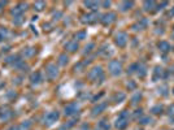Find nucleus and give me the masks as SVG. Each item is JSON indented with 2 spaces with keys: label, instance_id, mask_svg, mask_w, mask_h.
Wrapping results in <instances>:
<instances>
[{
  "label": "nucleus",
  "instance_id": "nucleus-1",
  "mask_svg": "<svg viewBox=\"0 0 174 130\" xmlns=\"http://www.w3.org/2000/svg\"><path fill=\"white\" fill-rule=\"evenodd\" d=\"M88 78L92 82H98V83H101L104 81V72H103L101 66H95L88 72Z\"/></svg>",
  "mask_w": 174,
  "mask_h": 130
},
{
  "label": "nucleus",
  "instance_id": "nucleus-2",
  "mask_svg": "<svg viewBox=\"0 0 174 130\" xmlns=\"http://www.w3.org/2000/svg\"><path fill=\"white\" fill-rule=\"evenodd\" d=\"M128 125H129V112L122 111L120 115H118L114 126H116L118 130H125L126 128H128Z\"/></svg>",
  "mask_w": 174,
  "mask_h": 130
},
{
  "label": "nucleus",
  "instance_id": "nucleus-3",
  "mask_svg": "<svg viewBox=\"0 0 174 130\" xmlns=\"http://www.w3.org/2000/svg\"><path fill=\"white\" fill-rule=\"evenodd\" d=\"M58 119H60V113H58L57 111L48 112L44 117H43V124L47 125V126H51V125H53Z\"/></svg>",
  "mask_w": 174,
  "mask_h": 130
},
{
  "label": "nucleus",
  "instance_id": "nucleus-4",
  "mask_svg": "<svg viewBox=\"0 0 174 130\" xmlns=\"http://www.w3.org/2000/svg\"><path fill=\"white\" fill-rule=\"evenodd\" d=\"M108 69H109L110 74H113V76H120L122 73V62L118 61V60H112L108 65Z\"/></svg>",
  "mask_w": 174,
  "mask_h": 130
},
{
  "label": "nucleus",
  "instance_id": "nucleus-5",
  "mask_svg": "<svg viewBox=\"0 0 174 130\" xmlns=\"http://www.w3.org/2000/svg\"><path fill=\"white\" fill-rule=\"evenodd\" d=\"M101 16L96 11H94V12H91V13L88 14H83L82 16V20L81 21L83 22V23H94V22H96L98 20H100Z\"/></svg>",
  "mask_w": 174,
  "mask_h": 130
},
{
  "label": "nucleus",
  "instance_id": "nucleus-6",
  "mask_svg": "<svg viewBox=\"0 0 174 130\" xmlns=\"http://www.w3.org/2000/svg\"><path fill=\"white\" fill-rule=\"evenodd\" d=\"M80 105L77 103H70L68 105H65L64 108V115L65 116H74V115H78L80 113Z\"/></svg>",
  "mask_w": 174,
  "mask_h": 130
},
{
  "label": "nucleus",
  "instance_id": "nucleus-7",
  "mask_svg": "<svg viewBox=\"0 0 174 130\" xmlns=\"http://www.w3.org/2000/svg\"><path fill=\"white\" fill-rule=\"evenodd\" d=\"M46 74H47V78H48L50 81L55 80L57 76H58V69L57 66L55 64H48L46 66Z\"/></svg>",
  "mask_w": 174,
  "mask_h": 130
},
{
  "label": "nucleus",
  "instance_id": "nucleus-8",
  "mask_svg": "<svg viewBox=\"0 0 174 130\" xmlns=\"http://www.w3.org/2000/svg\"><path fill=\"white\" fill-rule=\"evenodd\" d=\"M13 111L8 107V105H4V107H0V120L2 121H8L13 117Z\"/></svg>",
  "mask_w": 174,
  "mask_h": 130
},
{
  "label": "nucleus",
  "instance_id": "nucleus-9",
  "mask_svg": "<svg viewBox=\"0 0 174 130\" xmlns=\"http://www.w3.org/2000/svg\"><path fill=\"white\" fill-rule=\"evenodd\" d=\"M114 43L118 46V47H125L126 43H128V34L124 33V31H120L114 35Z\"/></svg>",
  "mask_w": 174,
  "mask_h": 130
},
{
  "label": "nucleus",
  "instance_id": "nucleus-10",
  "mask_svg": "<svg viewBox=\"0 0 174 130\" xmlns=\"http://www.w3.org/2000/svg\"><path fill=\"white\" fill-rule=\"evenodd\" d=\"M114 21H116V13H114V12H108V13L103 14L100 17V22L104 26H108Z\"/></svg>",
  "mask_w": 174,
  "mask_h": 130
},
{
  "label": "nucleus",
  "instance_id": "nucleus-11",
  "mask_svg": "<svg viewBox=\"0 0 174 130\" xmlns=\"http://www.w3.org/2000/svg\"><path fill=\"white\" fill-rule=\"evenodd\" d=\"M27 9V4L26 3H21V4H17L13 9H12V14L14 17H18V16H22V13Z\"/></svg>",
  "mask_w": 174,
  "mask_h": 130
},
{
  "label": "nucleus",
  "instance_id": "nucleus-12",
  "mask_svg": "<svg viewBox=\"0 0 174 130\" xmlns=\"http://www.w3.org/2000/svg\"><path fill=\"white\" fill-rule=\"evenodd\" d=\"M166 76H168V74L166 73L164 74V70H163V68H161V66H156L155 70H153L152 80H153V82H156V81H159L160 78H164V77H166Z\"/></svg>",
  "mask_w": 174,
  "mask_h": 130
},
{
  "label": "nucleus",
  "instance_id": "nucleus-13",
  "mask_svg": "<svg viewBox=\"0 0 174 130\" xmlns=\"http://www.w3.org/2000/svg\"><path fill=\"white\" fill-rule=\"evenodd\" d=\"M106 105H108L106 101H103V103L95 105V107L92 108V116H98V115H100L101 112H104V109L106 108Z\"/></svg>",
  "mask_w": 174,
  "mask_h": 130
},
{
  "label": "nucleus",
  "instance_id": "nucleus-14",
  "mask_svg": "<svg viewBox=\"0 0 174 130\" xmlns=\"http://www.w3.org/2000/svg\"><path fill=\"white\" fill-rule=\"evenodd\" d=\"M147 25H148V21L146 18H142V20H139L136 23H134L133 25V30L134 31H138V30H143V29H146L147 27Z\"/></svg>",
  "mask_w": 174,
  "mask_h": 130
},
{
  "label": "nucleus",
  "instance_id": "nucleus-15",
  "mask_svg": "<svg viewBox=\"0 0 174 130\" xmlns=\"http://www.w3.org/2000/svg\"><path fill=\"white\" fill-rule=\"evenodd\" d=\"M157 48L160 50V52H163V53H168L169 51L172 50V47H170V44H169L168 42L161 41V42L157 43Z\"/></svg>",
  "mask_w": 174,
  "mask_h": 130
},
{
  "label": "nucleus",
  "instance_id": "nucleus-16",
  "mask_svg": "<svg viewBox=\"0 0 174 130\" xmlns=\"http://www.w3.org/2000/svg\"><path fill=\"white\" fill-rule=\"evenodd\" d=\"M30 82L31 85H39L42 82V73L40 72H35L30 76Z\"/></svg>",
  "mask_w": 174,
  "mask_h": 130
},
{
  "label": "nucleus",
  "instance_id": "nucleus-17",
  "mask_svg": "<svg viewBox=\"0 0 174 130\" xmlns=\"http://www.w3.org/2000/svg\"><path fill=\"white\" fill-rule=\"evenodd\" d=\"M78 42L77 41H70V42H68L65 44V48L69 51V52H76V51L78 50Z\"/></svg>",
  "mask_w": 174,
  "mask_h": 130
},
{
  "label": "nucleus",
  "instance_id": "nucleus-18",
  "mask_svg": "<svg viewBox=\"0 0 174 130\" xmlns=\"http://www.w3.org/2000/svg\"><path fill=\"white\" fill-rule=\"evenodd\" d=\"M99 55H101V56L108 57V55H112V51H110V47H109L108 44H104V46H103L100 50H99Z\"/></svg>",
  "mask_w": 174,
  "mask_h": 130
},
{
  "label": "nucleus",
  "instance_id": "nucleus-19",
  "mask_svg": "<svg viewBox=\"0 0 174 130\" xmlns=\"http://www.w3.org/2000/svg\"><path fill=\"white\" fill-rule=\"evenodd\" d=\"M134 7V2H122L120 4V9L122 12H126V11H129V9H131V8Z\"/></svg>",
  "mask_w": 174,
  "mask_h": 130
},
{
  "label": "nucleus",
  "instance_id": "nucleus-20",
  "mask_svg": "<svg viewBox=\"0 0 174 130\" xmlns=\"http://www.w3.org/2000/svg\"><path fill=\"white\" fill-rule=\"evenodd\" d=\"M138 76H139L140 78L146 77V74H147V66H146L144 64H142V62H139V66H138Z\"/></svg>",
  "mask_w": 174,
  "mask_h": 130
},
{
  "label": "nucleus",
  "instance_id": "nucleus-21",
  "mask_svg": "<svg viewBox=\"0 0 174 130\" xmlns=\"http://www.w3.org/2000/svg\"><path fill=\"white\" fill-rule=\"evenodd\" d=\"M22 53H23V56H25V57H31V56H34V55L37 53V50H35L34 47H29V48L23 50Z\"/></svg>",
  "mask_w": 174,
  "mask_h": 130
},
{
  "label": "nucleus",
  "instance_id": "nucleus-22",
  "mask_svg": "<svg viewBox=\"0 0 174 130\" xmlns=\"http://www.w3.org/2000/svg\"><path fill=\"white\" fill-rule=\"evenodd\" d=\"M143 7H144V11L146 12H152L153 8H156V3L155 2H144L143 3Z\"/></svg>",
  "mask_w": 174,
  "mask_h": 130
},
{
  "label": "nucleus",
  "instance_id": "nucleus-23",
  "mask_svg": "<svg viewBox=\"0 0 174 130\" xmlns=\"http://www.w3.org/2000/svg\"><path fill=\"white\" fill-rule=\"evenodd\" d=\"M78 121V119H73L72 121H69V122H66V124H64L62 126L58 129V130H69V129H72L74 125H76V122Z\"/></svg>",
  "mask_w": 174,
  "mask_h": 130
},
{
  "label": "nucleus",
  "instance_id": "nucleus-24",
  "mask_svg": "<svg viewBox=\"0 0 174 130\" xmlns=\"http://www.w3.org/2000/svg\"><path fill=\"white\" fill-rule=\"evenodd\" d=\"M126 99V95L124 92H117L116 95L113 96V100H114V103H122Z\"/></svg>",
  "mask_w": 174,
  "mask_h": 130
},
{
  "label": "nucleus",
  "instance_id": "nucleus-25",
  "mask_svg": "<svg viewBox=\"0 0 174 130\" xmlns=\"http://www.w3.org/2000/svg\"><path fill=\"white\" fill-rule=\"evenodd\" d=\"M99 128H100L101 130H109L110 129V125L108 122V120H106V119L100 120V122H99Z\"/></svg>",
  "mask_w": 174,
  "mask_h": 130
},
{
  "label": "nucleus",
  "instance_id": "nucleus-26",
  "mask_svg": "<svg viewBox=\"0 0 174 130\" xmlns=\"http://www.w3.org/2000/svg\"><path fill=\"white\" fill-rule=\"evenodd\" d=\"M164 111V107L163 105H155V107L151 108V112L153 113V115H161Z\"/></svg>",
  "mask_w": 174,
  "mask_h": 130
},
{
  "label": "nucleus",
  "instance_id": "nucleus-27",
  "mask_svg": "<svg viewBox=\"0 0 174 130\" xmlns=\"http://www.w3.org/2000/svg\"><path fill=\"white\" fill-rule=\"evenodd\" d=\"M68 61H69V57L66 56L65 53H62V55L58 56V64H60V65H66V64H68Z\"/></svg>",
  "mask_w": 174,
  "mask_h": 130
},
{
  "label": "nucleus",
  "instance_id": "nucleus-28",
  "mask_svg": "<svg viewBox=\"0 0 174 130\" xmlns=\"http://www.w3.org/2000/svg\"><path fill=\"white\" fill-rule=\"evenodd\" d=\"M43 8H46V3L44 2H37V3H34V9L35 11L40 12V11H43Z\"/></svg>",
  "mask_w": 174,
  "mask_h": 130
},
{
  "label": "nucleus",
  "instance_id": "nucleus-29",
  "mask_svg": "<svg viewBox=\"0 0 174 130\" xmlns=\"http://www.w3.org/2000/svg\"><path fill=\"white\" fill-rule=\"evenodd\" d=\"M138 66H139V62H135V64H131L128 69V74H134L135 72H138Z\"/></svg>",
  "mask_w": 174,
  "mask_h": 130
},
{
  "label": "nucleus",
  "instance_id": "nucleus-30",
  "mask_svg": "<svg viewBox=\"0 0 174 130\" xmlns=\"http://www.w3.org/2000/svg\"><path fill=\"white\" fill-rule=\"evenodd\" d=\"M85 5H86L87 8H90V9L95 11V9H96V8L99 7V3H98V2H85Z\"/></svg>",
  "mask_w": 174,
  "mask_h": 130
},
{
  "label": "nucleus",
  "instance_id": "nucleus-31",
  "mask_svg": "<svg viewBox=\"0 0 174 130\" xmlns=\"http://www.w3.org/2000/svg\"><path fill=\"white\" fill-rule=\"evenodd\" d=\"M30 126H31V122H30V121H25V122H22V124L18 126V130H29Z\"/></svg>",
  "mask_w": 174,
  "mask_h": 130
},
{
  "label": "nucleus",
  "instance_id": "nucleus-32",
  "mask_svg": "<svg viewBox=\"0 0 174 130\" xmlns=\"http://www.w3.org/2000/svg\"><path fill=\"white\" fill-rule=\"evenodd\" d=\"M139 124H142V125L152 124V119H151V117H142V119L139 120Z\"/></svg>",
  "mask_w": 174,
  "mask_h": 130
},
{
  "label": "nucleus",
  "instance_id": "nucleus-33",
  "mask_svg": "<svg viewBox=\"0 0 174 130\" xmlns=\"http://www.w3.org/2000/svg\"><path fill=\"white\" fill-rule=\"evenodd\" d=\"M86 35H87V33H86L85 30H82V31H80V33L76 34V39H78V41H82V39L86 38Z\"/></svg>",
  "mask_w": 174,
  "mask_h": 130
},
{
  "label": "nucleus",
  "instance_id": "nucleus-34",
  "mask_svg": "<svg viewBox=\"0 0 174 130\" xmlns=\"http://www.w3.org/2000/svg\"><path fill=\"white\" fill-rule=\"evenodd\" d=\"M142 99V94H135V95L133 96V99H131V104H138V101H139Z\"/></svg>",
  "mask_w": 174,
  "mask_h": 130
},
{
  "label": "nucleus",
  "instance_id": "nucleus-35",
  "mask_svg": "<svg viewBox=\"0 0 174 130\" xmlns=\"http://www.w3.org/2000/svg\"><path fill=\"white\" fill-rule=\"evenodd\" d=\"M22 22H23L22 16H18V17H14L13 18V23H14V25H21Z\"/></svg>",
  "mask_w": 174,
  "mask_h": 130
},
{
  "label": "nucleus",
  "instance_id": "nucleus-36",
  "mask_svg": "<svg viewBox=\"0 0 174 130\" xmlns=\"http://www.w3.org/2000/svg\"><path fill=\"white\" fill-rule=\"evenodd\" d=\"M94 47H95V44H94V43H90L88 46H86V47H85V53H88V52H91Z\"/></svg>",
  "mask_w": 174,
  "mask_h": 130
},
{
  "label": "nucleus",
  "instance_id": "nucleus-37",
  "mask_svg": "<svg viewBox=\"0 0 174 130\" xmlns=\"http://www.w3.org/2000/svg\"><path fill=\"white\" fill-rule=\"evenodd\" d=\"M168 4H169L168 2H163V3H161V4H159V5H157V7H156V9H157V11L163 9V8H164V7H166V5H168Z\"/></svg>",
  "mask_w": 174,
  "mask_h": 130
},
{
  "label": "nucleus",
  "instance_id": "nucleus-38",
  "mask_svg": "<svg viewBox=\"0 0 174 130\" xmlns=\"http://www.w3.org/2000/svg\"><path fill=\"white\" fill-rule=\"evenodd\" d=\"M168 113H169V116H174V104H172L168 108Z\"/></svg>",
  "mask_w": 174,
  "mask_h": 130
},
{
  "label": "nucleus",
  "instance_id": "nucleus-39",
  "mask_svg": "<svg viewBox=\"0 0 174 130\" xmlns=\"http://www.w3.org/2000/svg\"><path fill=\"white\" fill-rule=\"evenodd\" d=\"M128 87H129V89H135V87H136V85H135V83H134V82H133V81H130V82H129V83H128Z\"/></svg>",
  "mask_w": 174,
  "mask_h": 130
},
{
  "label": "nucleus",
  "instance_id": "nucleus-40",
  "mask_svg": "<svg viewBox=\"0 0 174 130\" xmlns=\"http://www.w3.org/2000/svg\"><path fill=\"white\" fill-rule=\"evenodd\" d=\"M138 116H142V109H136L135 113H134V117L138 119Z\"/></svg>",
  "mask_w": 174,
  "mask_h": 130
},
{
  "label": "nucleus",
  "instance_id": "nucleus-41",
  "mask_svg": "<svg viewBox=\"0 0 174 130\" xmlns=\"http://www.w3.org/2000/svg\"><path fill=\"white\" fill-rule=\"evenodd\" d=\"M160 90H161V94H163V95H166V94H168L166 92V86H163Z\"/></svg>",
  "mask_w": 174,
  "mask_h": 130
},
{
  "label": "nucleus",
  "instance_id": "nucleus-42",
  "mask_svg": "<svg viewBox=\"0 0 174 130\" xmlns=\"http://www.w3.org/2000/svg\"><path fill=\"white\" fill-rule=\"evenodd\" d=\"M7 5V2H0V11L4 9V7Z\"/></svg>",
  "mask_w": 174,
  "mask_h": 130
},
{
  "label": "nucleus",
  "instance_id": "nucleus-43",
  "mask_svg": "<svg viewBox=\"0 0 174 130\" xmlns=\"http://www.w3.org/2000/svg\"><path fill=\"white\" fill-rule=\"evenodd\" d=\"M168 16H169V17H173V16H174V7H173V9H172V11H169Z\"/></svg>",
  "mask_w": 174,
  "mask_h": 130
},
{
  "label": "nucleus",
  "instance_id": "nucleus-44",
  "mask_svg": "<svg viewBox=\"0 0 174 130\" xmlns=\"http://www.w3.org/2000/svg\"><path fill=\"white\" fill-rule=\"evenodd\" d=\"M101 4H103L104 7H109V5H110V2H103Z\"/></svg>",
  "mask_w": 174,
  "mask_h": 130
},
{
  "label": "nucleus",
  "instance_id": "nucleus-45",
  "mask_svg": "<svg viewBox=\"0 0 174 130\" xmlns=\"http://www.w3.org/2000/svg\"><path fill=\"white\" fill-rule=\"evenodd\" d=\"M8 130H18V126H10Z\"/></svg>",
  "mask_w": 174,
  "mask_h": 130
},
{
  "label": "nucleus",
  "instance_id": "nucleus-46",
  "mask_svg": "<svg viewBox=\"0 0 174 130\" xmlns=\"http://www.w3.org/2000/svg\"><path fill=\"white\" fill-rule=\"evenodd\" d=\"M169 73H174V65L172 66V68H170V69H169Z\"/></svg>",
  "mask_w": 174,
  "mask_h": 130
},
{
  "label": "nucleus",
  "instance_id": "nucleus-47",
  "mask_svg": "<svg viewBox=\"0 0 174 130\" xmlns=\"http://www.w3.org/2000/svg\"><path fill=\"white\" fill-rule=\"evenodd\" d=\"M3 39H4V35H3L2 33H0V42H3Z\"/></svg>",
  "mask_w": 174,
  "mask_h": 130
},
{
  "label": "nucleus",
  "instance_id": "nucleus-48",
  "mask_svg": "<svg viewBox=\"0 0 174 130\" xmlns=\"http://www.w3.org/2000/svg\"><path fill=\"white\" fill-rule=\"evenodd\" d=\"M173 94H174V89H173Z\"/></svg>",
  "mask_w": 174,
  "mask_h": 130
},
{
  "label": "nucleus",
  "instance_id": "nucleus-49",
  "mask_svg": "<svg viewBox=\"0 0 174 130\" xmlns=\"http://www.w3.org/2000/svg\"><path fill=\"white\" fill-rule=\"evenodd\" d=\"M173 27H174V26H173Z\"/></svg>",
  "mask_w": 174,
  "mask_h": 130
}]
</instances>
